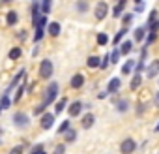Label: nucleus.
I'll list each match as a JSON object with an SVG mask.
<instances>
[{
    "instance_id": "obj_1",
    "label": "nucleus",
    "mask_w": 159,
    "mask_h": 154,
    "mask_svg": "<svg viewBox=\"0 0 159 154\" xmlns=\"http://www.w3.org/2000/svg\"><path fill=\"white\" fill-rule=\"evenodd\" d=\"M52 71H54L52 60H49V58L41 60V64H39V77H41V79H51V77H52Z\"/></svg>"
},
{
    "instance_id": "obj_2",
    "label": "nucleus",
    "mask_w": 159,
    "mask_h": 154,
    "mask_svg": "<svg viewBox=\"0 0 159 154\" xmlns=\"http://www.w3.org/2000/svg\"><path fill=\"white\" fill-rule=\"evenodd\" d=\"M56 98H58V83H51V85L47 87V90H45L43 103L51 105V103H54V100H56Z\"/></svg>"
},
{
    "instance_id": "obj_3",
    "label": "nucleus",
    "mask_w": 159,
    "mask_h": 154,
    "mask_svg": "<svg viewBox=\"0 0 159 154\" xmlns=\"http://www.w3.org/2000/svg\"><path fill=\"white\" fill-rule=\"evenodd\" d=\"M107 15H109V4L107 2H98L96 4V10H94V17L98 21H103Z\"/></svg>"
},
{
    "instance_id": "obj_4",
    "label": "nucleus",
    "mask_w": 159,
    "mask_h": 154,
    "mask_svg": "<svg viewBox=\"0 0 159 154\" xmlns=\"http://www.w3.org/2000/svg\"><path fill=\"white\" fill-rule=\"evenodd\" d=\"M13 124H15L17 128H28V126H30V118H28L26 113L17 111V113L13 115Z\"/></svg>"
},
{
    "instance_id": "obj_5",
    "label": "nucleus",
    "mask_w": 159,
    "mask_h": 154,
    "mask_svg": "<svg viewBox=\"0 0 159 154\" xmlns=\"http://www.w3.org/2000/svg\"><path fill=\"white\" fill-rule=\"evenodd\" d=\"M135 150H137V143H135V139L127 137V139H124V141L120 143V152H122V154H133Z\"/></svg>"
},
{
    "instance_id": "obj_6",
    "label": "nucleus",
    "mask_w": 159,
    "mask_h": 154,
    "mask_svg": "<svg viewBox=\"0 0 159 154\" xmlns=\"http://www.w3.org/2000/svg\"><path fill=\"white\" fill-rule=\"evenodd\" d=\"M54 113H45V115H41V120H39V124H41V128L43 130H51L52 126H54Z\"/></svg>"
},
{
    "instance_id": "obj_7",
    "label": "nucleus",
    "mask_w": 159,
    "mask_h": 154,
    "mask_svg": "<svg viewBox=\"0 0 159 154\" xmlns=\"http://www.w3.org/2000/svg\"><path fill=\"white\" fill-rule=\"evenodd\" d=\"M25 75H26V70H25V68L17 71V75L13 77V81H11V83H10V87L6 89V94H10V92H11V90H13V89L19 85V81H21V79H25Z\"/></svg>"
},
{
    "instance_id": "obj_8",
    "label": "nucleus",
    "mask_w": 159,
    "mask_h": 154,
    "mask_svg": "<svg viewBox=\"0 0 159 154\" xmlns=\"http://www.w3.org/2000/svg\"><path fill=\"white\" fill-rule=\"evenodd\" d=\"M120 87H122L120 77H112V79L109 81V85H107V92H109V94H116V92L120 90Z\"/></svg>"
},
{
    "instance_id": "obj_9",
    "label": "nucleus",
    "mask_w": 159,
    "mask_h": 154,
    "mask_svg": "<svg viewBox=\"0 0 159 154\" xmlns=\"http://www.w3.org/2000/svg\"><path fill=\"white\" fill-rule=\"evenodd\" d=\"M83 85H84V75L83 73H75L71 77V81H69V87L71 89H83Z\"/></svg>"
},
{
    "instance_id": "obj_10",
    "label": "nucleus",
    "mask_w": 159,
    "mask_h": 154,
    "mask_svg": "<svg viewBox=\"0 0 159 154\" xmlns=\"http://www.w3.org/2000/svg\"><path fill=\"white\" fill-rule=\"evenodd\" d=\"M157 73H159V60H153L146 68V77H148V79H153V77H157Z\"/></svg>"
},
{
    "instance_id": "obj_11",
    "label": "nucleus",
    "mask_w": 159,
    "mask_h": 154,
    "mask_svg": "<svg viewBox=\"0 0 159 154\" xmlns=\"http://www.w3.org/2000/svg\"><path fill=\"white\" fill-rule=\"evenodd\" d=\"M81 111H83V103L81 102H73L67 107V115L69 117H79V115H81Z\"/></svg>"
},
{
    "instance_id": "obj_12",
    "label": "nucleus",
    "mask_w": 159,
    "mask_h": 154,
    "mask_svg": "<svg viewBox=\"0 0 159 154\" xmlns=\"http://www.w3.org/2000/svg\"><path fill=\"white\" fill-rule=\"evenodd\" d=\"M94 122H96V117H94L92 113H86V115H83L81 126H83L84 130H88V128H92V126H94Z\"/></svg>"
},
{
    "instance_id": "obj_13",
    "label": "nucleus",
    "mask_w": 159,
    "mask_h": 154,
    "mask_svg": "<svg viewBox=\"0 0 159 154\" xmlns=\"http://www.w3.org/2000/svg\"><path fill=\"white\" fill-rule=\"evenodd\" d=\"M19 23V13L17 12H8V15H6V25L8 26H15Z\"/></svg>"
},
{
    "instance_id": "obj_14",
    "label": "nucleus",
    "mask_w": 159,
    "mask_h": 154,
    "mask_svg": "<svg viewBox=\"0 0 159 154\" xmlns=\"http://www.w3.org/2000/svg\"><path fill=\"white\" fill-rule=\"evenodd\" d=\"M60 23H49L47 25V32H49V36H52V38H56L58 34H60Z\"/></svg>"
},
{
    "instance_id": "obj_15",
    "label": "nucleus",
    "mask_w": 159,
    "mask_h": 154,
    "mask_svg": "<svg viewBox=\"0 0 159 154\" xmlns=\"http://www.w3.org/2000/svg\"><path fill=\"white\" fill-rule=\"evenodd\" d=\"M146 32H148V26H139V28H135V41H142V40H146Z\"/></svg>"
},
{
    "instance_id": "obj_16",
    "label": "nucleus",
    "mask_w": 159,
    "mask_h": 154,
    "mask_svg": "<svg viewBox=\"0 0 159 154\" xmlns=\"http://www.w3.org/2000/svg\"><path fill=\"white\" fill-rule=\"evenodd\" d=\"M135 66H137V60H131V58H129V60L122 66V73H124V75H129V73L135 70Z\"/></svg>"
},
{
    "instance_id": "obj_17",
    "label": "nucleus",
    "mask_w": 159,
    "mask_h": 154,
    "mask_svg": "<svg viewBox=\"0 0 159 154\" xmlns=\"http://www.w3.org/2000/svg\"><path fill=\"white\" fill-rule=\"evenodd\" d=\"M131 49H133V41L125 40V41H122V43H120V53H122V55H129V53H131Z\"/></svg>"
},
{
    "instance_id": "obj_18",
    "label": "nucleus",
    "mask_w": 159,
    "mask_h": 154,
    "mask_svg": "<svg viewBox=\"0 0 159 154\" xmlns=\"http://www.w3.org/2000/svg\"><path fill=\"white\" fill-rule=\"evenodd\" d=\"M124 8H125V0H120V2L112 8V17H120L122 12H124Z\"/></svg>"
},
{
    "instance_id": "obj_19",
    "label": "nucleus",
    "mask_w": 159,
    "mask_h": 154,
    "mask_svg": "<svg viewBox=\"0 0 159 154\" xmlns=\"http://www.w3.org/2000/svg\"><path fill=\"white\" fill-rule=\"evenodd\" d=\"M86 64H88V68H99V66H101V58L96 56V55H92V56H88Z\"/></svg>"
},
{
    "instance_id": "obj_20",
    "label": "nucleus",
    "mask_w": 159,
    "mask_h": 154,
    "mask_svg": "<svg viewBox=\"0 0 159 154\" xmlns=\"http://www.w3.org/2000/svg\"><path fill=\"white\" fill-rule=\"evenodd\" d=\"M114 105H116V109H118L120 113H125V111L129 109V102H127V100H118V102H114Z\"/></svg>"
},
{
    "instance_id": "obj_21",
    "label": "nucleus",
    "mask_w": 159,
    "mask_h": 154,
    "mask_svg": "<svg viewBox=\"0 0 159 154\" xmlns=\"http://www.w3.org/2000/svg\"><path fill=\"white\" fill-rule=\"evenodd\" d=\"M140 85H142V75H133V79H131V83H129L131 90H137Z\"/></svg>"
},
{
    "instance_id": "obj_22",
    "label": "nucleus",
    "mask_w": 159,
    "mask_h": 154,
    "mask_svg": "<svg viewBox=\"0 0 159 154\" xmlns=\"http://www.w3.org/2000/svg\"><path fill=\"white\" fill-rule=\"evenodd\" d=\"M125 34H127V28H125V26H124V28H122V30H118V34H116V36H114V40H112V43H114V45H118V43H120V41H122V38H124V36H125Z\"/></svg>"
},
{
    "instance_id": "obj_23",
    "label": "nucleus",
    "mask_w": 159,
    "mask_h": 154,
    "mask_svg": "<svg viewBox=\"0 0 159 154\" xmlns=\"http://www.w3.org/2000/svg\"><path fill=\"white\" fill-rule=\"evenodd\" d=\"M21 55H23V49H21V47H13V49L10 51V60H17Z\"/></svg>"
},
{
    "instance_id": "obj_24",
    "label": "nucleus",
    "mask_w": 159,
    "mask_h": 154,
    "mask_svg": "<svg viewBox=\"0 0 159 154\" xmlns=\"http://www.w3.org/2000/svg\"><path fill=\"white\" fill-rule=\"evenodd\" d=\"M71 130V120H64L60 126H58V133H66Z\"/></svg>"
},
{
    "instance_id": "obj_25",
    "label": "nucleus",
    "mask_w": 159,
    "mask_h": 154,
    "mask_svg": "<svg viewBox=\"0 0 159 154\" xmlns=\"http://www.w3.org/2000/svg\"><path fill=\"white\" fill-rule=\"evenodd\" d=\"M64 139H66V143H73V141L77 139V132H75V130L66 132V133H64Z\"/></svg>"
},
{
    "instance_id": "obj_26",
    "label": "nucleus",
    "mask_w": 159,
    "mask_h": 154,
    "mask_svg": "<svg viewBox=\"0 0 159 154\" xmlns=\"http://www.w3.org/2000/svg\"><path fill=\"white\" fill-rule=\"evenodd\" d=\"M120 49H112V53H109V56H111V64H116L118 60H120Z\"/></svg>"
},
{
    "instance_id": "obj_27",
    "label": "nucleus",
    "mask_w": 159,
    "mask_h": 154,
    "mask_svg": "<svg viewBox=\"0 0 159 154\" xmlns=\"http://www.w3.org/2000/svg\"><path fill=\"white\" fill-rule=\"evenodd\" d=\"M11 105V100H10V96L8 94H4L2 96V100H0V109H8Z\"/></svg>"
},
{
    "instance_id": "obj_28",
    "label": "nucleus",
    "mask_w": 159,
    "mask_h": 154,
    "mask_svg": "<svg viewBox=\"0 0 159 154\" xmlns=\"http://www.w3.org/2000/svg\"><path fill=\"white\" fill-rule=\"evenodd\" d=\"M49 105L47 103H39V105H36L34 107V115H45V109H47Z\"/></svg>"
},
{
    "instance_id": "obj_29",
    "label": "nucleus",
    "mask_w": 159,
    "mask_h": 154,
    "mask_svg": "<svg viewBox=\"0 0 159 154\" xmlns=\"http://www.w3.org/2000/svg\"><path fill=\"white\" fill-rule=\"evenodd\" d=\"M49 12H51V0H45V2L41 4V13L47 17V15H49Z\"/></svg>"
},
{
    "instance_id": "obj_30",
    "label": "nucleus",
    "mask_w": 159,
    "mask_h": 154,
    "mask_svg": "<svg viewBox=\"0 0 159 154\" xmlns=\"http://www.w3.org/2000/svg\"><path fill=\"white\" fill-rule=\"evenodd\" d=\"M133 17H135V13H124V19H122L124 26H129V25H131V21H133Z\"/></svg>"
},
{
    "instance_id": "obj_31",
    "label": "nucleus",
    "mask_w": 159,
    "mask_h": 154,
    "mask_svg": "<svg viewBox=\"0 0 159 154\" xmlns=\"http://www.w3.org/2000/svg\"><path fill=\"white\" fill-rule=\"evenodd\" d=\"M66 103H67V98H62V100H60V102L56 103L54 111H56V113H62V111H64V107H66Z\"/></svg>"
},
{
    "instance_id": "obj_32",
    "label": "nucleus",
    "mask_w": 159,
    "mask_h": 154,
    "mask_svg": "<svg viewBox=\"0 0 159 154\" xmlns=\"http://www.w3.org/2000/svg\"><path fill=\"white\" fill-rule=\"evenodd\" d=\"M98 43H99V45H107V43H109V36L103 34V32L98 34Z\"/></svg>"
},
{
    "instance_id": "obj_33",
    "label": "nucleus",
    "mask_w": 159,
    "mask_h": 154,
    "mask_svg": "<svg viewBox=\"0 0 159 154\" xmlns=\"http://www.w3.org/2000/svg\"><path fill=\"white\" fill-rule=\"evenodd\" d=\"M25 90H26V87H25V85H19V89H17V94H15V98H13V100H15V102H19V100L23 98Z\"/></svg>"
},
{
    "instance_id": "obj_34",
    "label": "nucleus",
    "mask_w": 159,
    "mask_h": 154,
    "mask_svg": "<svg viewBox=\"0 0 159 154\" xmlns=\"http://www.w3.org/2000/svg\"><path fill=\"white\" fill-rule=\"evenodd\" d=\"M75 8H77V12L84 13V12L88 10V2H77V4H75Z\"/></svg>"
},
{
    "instance_id": "obj_35",
    "label": "nucleus",
    "mask_w": 159,
    "mask_h": 154,
    "mask_svg": "<svg viewBox=\"0 0 159 154\" xmlns=\"http://www.w3.org/2000/svg\"><path fill=\"white\" fill-rule=\"evenodd\" d=\"M155 40H157V34H155V32H150V34L146 36V40H144V41H146V45H152Z\"/></svg>"
},
{
    "instance_id": "obj_36",
    "label": "nucleus",
    "mask_w": 159,
    "mask_h": 154,
    "mask_svg": "<svg viewBox=\"0 0 159 154\" xmlns=\"http://www.w3.org/2000/svg\"><path fill=\"white\" fill-rule=\"evenodd\" d=\"M144 70V60H137V66H135V75H140Z\"/></svg>"
},
{
    "instance_id": "obj_37",
    "label": "nucleus",
    "mask_w": 159,
    "mask_h": 154,
    "mask_svg": "<svg viewBox=\"0 0 159 154\" xmlns=\"http://www.w3.org/2000/svg\"><path fill=\"white\" fill-rule=\"evenodd\" d=\"M52 154H66V143H60V145H56Z\"/></svg>"
},
{
    "instance_id": "obj_38",
    "label": "nucleus",
    "mask_w": 159,
    "mask_h": 154,
    "mask_svg": "<svg viewBox=\"0 0 159 154\" xmlns=\"http://www.w3.org/2000/svg\"><path fill=\"white\" fill-rule=\"evenodd\" d=\"M157 21V10H152L150 12V17H148V23L146 25H152V23H155Z\"/></svg>"
},
{
    "instance_id": "obj_39",
    "label": "nucleus",
    "mask_w": 159,
    "mask_h": 154,
    "mask_svg": "<svg viewBox=\"0 0 159 154\" xmlns=\"http://www.w3.org/2000/svg\"><path fill=\"white\" fill-rule=\"evenodd\" d=\"M41 38H43V28H36V32H34V41H36V43L41 41Z\"/></svg>"
},
{
    "instance_id": "obj_40",
    "label": "nucleus",
    "mask_w": 159,
    "mask_h": 154,
    "mask_svg": "<svg viewBox=\"0 0 159 154\" xmlns=\"http://www.w3.org/2000/svg\"><path fill=\"white\" fill-rule=\"evenodd\" d=\"M146 26H148V32H155L157 34V30H159V19L155 23H152V25H146Z\"/></svg>"
},
{
    "instance_id": "obj_41",
    "label": "nucleus",
    "mask_w": 159,
    "mask_h": 154,
    "mask_svg": "<svg viewBox=\"0 0 159 154\" xmlns=\"http://www.w3.org/2000/svg\"><path fill=\"white\" fill-rule=\"evenodd\" d=\"M109 64H111V56H109V55H105V56L101 58V66H99V68H101V70H105Z\"/></svg>"
},
{
    "instance_id": "obj_42",
    "label": "nucleus",
    "mask_w": 159,
    "mask_h": 154,
    "mask_svg": "<svg viewBox=\"0 0 159 154\" xmlns=\"http://www.w3.org/2000/svg\"><path fill=\"white\" fill-rule=\"evenodd\" d=\"M10 154H23V145H17L10 150Z\"/></svg>"
},
{
    "instance_id": "obj_43",
    "label": "nucleus",
    "mask_w": 159,
    "mask_h": 154,
    "mask_svg": "<svg viewBox=\"0 0 159 154\" xmlns=\"http://www.w3.org/2000/svg\"><path fill=\"white\" fill-rule=\"evenodd\" d=\"M140 12H144V2H137L135 4V13H140Z\"/></svg>"
},
{
    "instance_id": "obj_44",
    "label": "nucleus",
    "mask_w": 159,
    "mask_h": 154,
    "mask_svg": "<svg viewBox=\"0 0 159 154\" xmlns=\"http://www.w3.org/2000/svg\"><path fill=\"white\" fill-rule=\"evenodd\" d=\"M155 133H159V122H157V126H155Z\"/></svg>"
},
{
    "instance_id": "obj_45",
    "label": "nucleus",
    "mask_w": 159,
    "mask_h": 154,
    "mask_svg": "<svg viewBox=\"0 0 159 154\" xmlns=\"http://www.w3.org/2000/svg\"><path fill=\"white\" fill-rule=\"evenodd\" d=\"M39 154H45V150H43V152H39Z\"/></svg>"
},
{
    "instance_id": "obj_46",
    "label": "nucleus",
    "mask_w": 159,
    "mask_h": 154,
    "mask_svg": "<svg viewBox=\"0 0 159 154\" xmlns=\"http://www.w3.org/2000/svg\"><path fill=\"white\" fill-rule=\"evenodd\" d=\"M0 113H2V109H0Z\"/></svg>"
},
{
    "instance_id": "obj_47",
    "label": "nucleus",
    "mask_w": 159,
    "mask_h": 154,
    "mask_svg": "<svg viewBox=\"0 0 159 154\" xmlns=\"http://www.w3.org/2000/svg\"><path fill=\"white\" fill-rule=\"evenodd\" d=\"M32 154H34V152H32Z\"/></svg>"
}]
</instances>
